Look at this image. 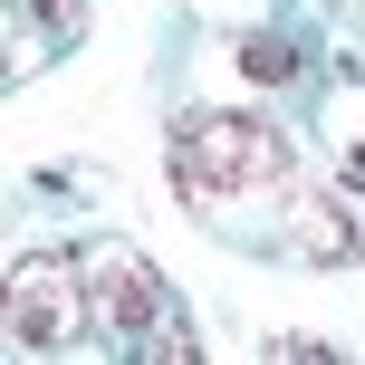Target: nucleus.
I'll return each mask as SVG.
<instances>
[{
    "instance_id": "nucleus-4",
    "label": "nucleus",
    "mask_w": 365,
    "mask_h": 365,
    "mask_svg": "<svg viewBox=\"0 0 365 365\" xmlns=\"http://www.w3.org/2000/svg\"><path fill=\"white\" fill-rule=\"evenodd\" d=\"M336 202H346V192H336ZM336 202H317V212L298 221V259H317V269H336V259H365V212L346 221Z\"/></svg>"
},
{
    "instance_id": "nucleus-2",
    "label": "nucleus",
    "mask_w": 365,
    "mask_h": 365,
    "mask_svg": "<svg viewBox=\"0 0 365 365\" xmlns=\"http://www.w3.org/2000/svg\"><path fill=\"white\" fill-rule=\"evenodd\" d=\"M87 317H96L87 308V269L68 250L58 259H19V279H10V346H68Z\"/></svg>"
},
{
    "instance_id": "nucleus-3",
    "label": "nucleus",
    "mask_w": 365,
    "mask_h": 365,
    "mask_svg": "<svg viewBox=\"0 0 365 365\" xmlns=\"http://www.w3.org/2000/svg\"><path fill=\"white\" fill-rule=\"evenodd\" d=\"M87 308H96V327L115 336V346H145L154 327L173 317V298H164V279L145 269V259H96V289H87Z\"/></svg>"
},
{
    "instance_id": "nucleus-1",
    "label": "nucleus",
    "mask_w": 365,
    "mask_h": 365,
    "mask_svg": "<svg viewBox=\"0 0 365 365\" xmlns=\"http://www.w3.org/2000/svg\"><path fill=\"white\" fill-rule=\"evenodd\" d=\"M289 135L259 115H192L173 135V182L182 202H240V192H279L289 182Z\"/></svg>"
}]
</instances>
